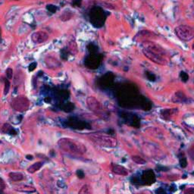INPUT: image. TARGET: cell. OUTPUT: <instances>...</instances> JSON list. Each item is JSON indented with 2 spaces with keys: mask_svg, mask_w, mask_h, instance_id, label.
I'll return each instance as SVG.
<instances>
[{
  "mask_svg": "<svg viewBox=\"0 0 194 194\" xmlns=\"http://www.w3.org/2000/svg\"><path fill=\"white\" fill-rule=\"evenodd\" d=\"M131 159L135 162V163L138 164V165H144V164H146V162L145 159H143L139 156H133L131 157Z\"/></svg>",
  "mask_w": 194,
  "mask_h": 194,
  "instance_id": "25",
  "label": "cell"
},
{
  "mask_svg": "<svg viewBox=\"0 0 194 194\" xmlns=\"http://www.w3.org/2000/svg\"><path fill=\"white\" fill-rule=\"evenodd\" d=\"M12 107L18 112H24L28 109L30 102L25 96H18L12 101Z\"/></svg>",
  "mask_w": 194,
  "mask_h": 194,
  "instance_id": "8",
  "label": "cell"
},
{
  "mask_svg": "<svg viewBox=\"0 0 194 194\" xmlns=\"http://www.w3.org/2000/svg\"><path fill=\"white\" fill-rule=\"evenodd\" d=\"M174 33L180 40L188 42L193 39L194 29L189 25L182 24V25H179L175 27Z\"/></svg>",
  "mask_w": 194,
  "mask_h": 194,
  "instance_id": "6",
  "label": "cell"
},
{
  "mask_svg": "<svg viewBox=\"0 0 194 194\" xmlns=\"http://www.w3.org/2000/svg\"><path fill=\"white\" fill-rule=\"evenodd\" d=\"M146 77L149 80H150V81H155V80H156V77L153 73L147 71V72L146 73Z\"/></svg>",
  "mask_w": 194,
  "mask_h": 194,
  "instance_id": "28",
  "label": "cell"
},
{
  "mask_svg": "<svg viewBox=\"0 0 194 194\" xmlns=\"http://www.w3.org/2000/svg\"><path fill=\"white\" fill-rule=\"evenodd\" d=\"M46 9L48 12H51V13H55L56 11H57V7L55 5H54L49 4L46 5Z\"/></svg>",
  "mask_w": 194,
  "mask_h": 194,
  "instance_id": "27",
  "label": "cell"
},
{
  "mask_svg": "<svg viewBox=\"0 0 194 194\" xmlns=\"http://www.w3.org/2000/svg\"><path fill=\"white\" fill-rule=\"evenodd\" d=\"M112 171L115 174L121 176H127L128 174V171L125 167L118 164H112L111 165Z\"/></svg>",
  "mask_w": 194,
  "mask_h": 194,
  "instance_id": "14",
  "label": "cell"
},
{
  "mask_svg": "<svg viewBox=\"0 0 194 194\" xmlns=\"http://www.w3.org/2000/svg\"><path fill=\"white\" fill-rule=\"evenodd\" d=\"M15 189L17 191H19V192H33L36 191V189H34L33 186H30V185L27 184H21L18 185L15 187Z\"/></svg>",
  "mask_w": 194,
  "mask_h": 194,
  "instance_id": "18",
  "label": "cell"
},
{
  "mask_svg": "<svg viewBox=\"0 0 194 194\" xmlns=\"http://www.w3.org/2000/svg\"><path fill=\"white\" fill-rule=\"evenodd\" d=\"M42 166V162H36V163L33 164V165H30V166L27 168V172L30 173V174H33V173H35L36 171H39Z\"/></svg>",
  "mask_w": 194,
  "mask_h": 194,
  "instance_id": "20",
  "label": "cell"
},
{
  "mask_svg": "<svg viewBox=\"0 0 194 194\" xmlns=\"http://www.w3.org/2000/svg\"><path fill=\"white\" fill-rule=\"evenodd\" d=\"M114 76L112 75V74H109L108 73L107 74L102 77V78L101 79V82H100V85H101L102 87L105 88V87H109L113 83V80H114Z\"/></svg>",
  "mask_w": 194,
  "mask_h": 194,
  "instance_id": "15",
  "label": "cell"
},
{
  "mask_svg": "<svg viewBox=\"0 0 194 194\" xmlns=\"http://www.w3.org/2000/svg\"><path fill=\"white\" fill-rule=\"evenodd\" d=\"M77 175L79 178H83L84 177V173H83V171L81 170H78L77 171Z\"/></svg>",
  "mask_w": 194,
  "mask_h": 194,
  "instance_id": "34",
  "label": "cell"
},
{
  "mask_svg": "<svg viewBox=\"0 0 194 194\" xmlns=\"http://www.w3.org/2000/svg\"><path fill=\"white\" fill-rule=\"evenodd\" d=\"M36 65H37V63H36V62H33V63L30 64V65H29V71H33V70L36 68Z\"/></svg>",
  "mask_w": 194,
  "mask_h": 194,
  "instance_id": "33",
  "label": "cell"
},
{
  "mask_svg": "<svg viewBox=\"0 0 194 194\" xmlns=\"http://www.w3.org/2000/svg\"><path fill=\"white\" fill-rule=\"evenodd\" d=\"M118 98L121 105L125 104L124 107L134 106L136 104L139 105V95H138L137 91L134 89V86L130 85H125L118 89Z\"/></svg>",
  "mask_w": 194,
  "mask_h": 194,
  "instance_id": "2",
  "label": "cell"
},
{
  "mask_svg": "<svg viewBox=\"0 0 194 194\" xmlns=\"http://www.w3.org/2000/svg\"><path fill=\"white\" fill-rule=\"evenodd\" d=\"M68 125L71 127L72 128L79 129V130H83V129H90V125L87 123L84 122L83 121H80L76 118H71L68 121Z\"/></svg>",
  "mask_w": 194,
  "mask_h": 194,
  "instance_id": "13",
  "label": "cell"
},
{
  "mask_svg": "<svg viewBox=\"0 0 194 194\" xmlns=\"http://www.w3.org/2000/svg\"><path fill=\"white\" fill-rule=\"evenodd\" d=\"M179 162H180V165L181 168H184L187 166V160H186V158L185 157L184 154L183 153H180L179 155Z\"/></svg>",
  "mask_w": 194,
  "mask_h": 194,
  "instance_id": "23",
  "label": "cell"
},
{
  "mask_svg": "<svg viewBox=\"0 0 194 194\" xmlns=\"http://www.w3.org/2000/svg\"><path fill=\"white\" fill-rule=\"evenodd\" d=\"M102 61V56L96 53H91L86 60V65L88 68L95 69L99 68Z\"/></svg>",
  "mask_w": 194,
  "mask_h": 194,
  "instance_id": "9",
  "label": "cell"
},
{
  "mask_svg": "<svg viewBox=\"0 0 194 194\" xmlns=\"http://www.w3.org/2000/svg\"><path fill=\"white\" fill-rule=\"evenodd\" d=\"M52 63V67H53V68H55V67H59L60 66V63H59V62H58V60L56 59H54V58H52V57H47L46 59H45V64H46V65L48 66H49ZM51 67V68H52Z\"/></svg>",
  "mask_w": 194,
  "mask_h": 194,
  "instance_id": "21",
  "label": "cell"
},
{
  "mask_svg": "<svg viewBox=\"0 0 194 194\" xmlns=\"http://www.w3.org/2000/svg\"><path fill=\"white\" fill-rule=\"evenodd\" d=\"M8 177L12 181H21L24 180V174L20 172H11L8 174Z\"/></svg>",
  "mask_w": 194,
  "mask_h": 194,
  "instance_id": "19",
  "label": "cell"
},
{
  "mask_svg": "<svg viewBox=\"0 0 194 194\" xmlns=\"http://www.w3.org/2000/svg\"><path fill=\"white\" fill-rule=\"evenodd\" d=\"M184 193H190V194H193L194 193V189L192 187L189 188V189H186V190L184 191Z\"/></svg>",
  "mask_w": 194,
  "mask_h": 194,
  "instance_id": "36",
  "label": "cell"
},
{
  "mask_svg": "<svg viewBox=\"0 0 194 194\" xmlns=\"http://www.w3.org/2000/svg\"><path fill=\"white\" fill-rule=\"evenodd\" d=\"M140 182L142 184L151 185L156 182V175L152 170L148 169L143 171L140 177Z\"/></svg>",
  "mask_w": 194,
  "mask_h": 194,
  "instance_id": "10",
  "label": "cell"
},
{
  "mask_svg": "<svg viewBox=\"0 0 194 194\" xmlns=\"http://www.w3.org/2000/svg\"><path fill=\"white\" fill-rule=\"evenodd\" d=\"M58 145L65 152L73 155H83L86 152L84 144L70 138H61L58 141Z\"/></svg>",
  "mask_w": 194,
  "mask_h": 194,
  "instance_id": "3",
  "label": "cell"
},
{
  "mask_svg": "<svg viewBox=\"0 0 194 194\" xmlns=\"http://www.w3.org/2000/svg\"><path fill=\"white\" fill-rule=\"evenodd\" d=\"M107 15L105 12L100 7L92 8L89 12V21L95 27H101L104 25Z\"/></svg>",
  "mask_w": 194,
  "mask_h": 194,
  "instance_id": "5",
  "label": "cell"
},
{
  "mask_svg": "<svg viewBox=\"0 0 194 194\" xmlns=\"http://www.w3.org/2000/svg\"><path fill=\"white\" fill-rule=\"evenodd\" d=\"M5 183L3 181L2 179L0 177V189H5Z\"/></svg>",
  "mask_w": 194,
  "mask_h": 194,
  "instance_id": "35",
  "label": "cell"
},
{
  "mask_svg": "<svg viewBox=\"0 0 194 194\" xmlns=\"http://www.w3.org/2000/svg\"><path fill=\"white\" fill-rule=\"evenodd\" d=\"M186 99H187L186 96L183 92H181V91H177V92L174 93V96L172 97V101L176 103L184 102L186 101Z\"/></svg>",
  "mask_w": 194,
  "mask_h": 194,
  "instance_id": "17",
  "label": "cell"
},
{
  "mask_svg": "<svg viewBox=\"0 0 194 194\" xmlns=\"http://www.w3.org/2000/svg\"><path fill=\"white\" fill-rule=\"evenodd\" d=\"M177 109H164L161 112V117L165 120H170L174 115H175L176 112H177Z\"/></svg>",
  "mask_w": 194,
  "mask_h": 194,
  "instance_id": "16",
  "label": "cell"
},
{
  "mask_svg": "<svg viewBox=\"0 0 194 194\" xmlns=\"http://www.w3.org/2000/svg\"><path fill=\"white\" fill-rule=\"evenodd\" d=\"M86 105H87V107L89 108V110L91 112H94L95 115L102 117L105 115L101 102L94 96L87 97V99H86Z\"/></svg>",
  "mask_w": 194,
  "mask_h": 194,
  "instance_id": "7",
  "label": "cell"
},
{
  "mask_svg": "<svg viewBox=\"0 0 194 194\" xmlns=\"http://www.w3.org/2000/svg\"><path fill=\"white\" fill-rule=\"evenodd\" d=\"M180 80H182L183 82H184V83H186V82H187L188 80H189V75H188L187 73H186L185 71H180Z\"/></svg>",
  "mask_w": 194,
  "mask_h": 194,
  "instance_id": "26",
  "label": "cell"
},
{
  "mask_svg": "<svg viewBox=\"0 0 194 194\" xmlns=\"http://www.w3.org/2000/svg\"><path fill=\"white\" fill-rule=\"evenodd\" d=\"M82 4V0H72L71 5L75 7H80Z\"/></svg>",
  "mask_w": 194,
  "mask_h": 194,
  "instance_id": "30",
  "label": "cell"
},
{
  "mask_svg": "<svg viewBox=\"0 0 194 194\" xmlns=\"http://www.w3.org/2000/svg\"><path fill=\"white\" fill-rule=\"evenodd\" d=\"M5 94H7L9 90V87H10V83H9L8 80H5Z\"/></svg>",
  "mask_w": 194,
  "mask_h": 194,
  "instance_id": "32",
  "label": "cell"
},
{
  "mask_svg": "<svg viewBox=\"0 0 194 194\" xmlns=\"http://www.w3.org/2000/svg\"><path fill=\"white\" fill-rule=\"evenodd\" d=\"M72 16H73L72 12H71L70 10H68V11H65V12L62 14V15L60 16V18L62 21H68V20L71 19V18H72Z\"/></svg>",
  "mask_w": 194,
  "mask_h": 194,
  "instance_id": "22",
  "label": "cell"
},
{
  "mask_svg": "<svg viewBox=\"0 0 194 194\" xmlns=\"http://www.w3.org/2000/svg\"><path fill=\"white\" fill-rule=\"evenodd\" d=\"M26 158H27V159H28V160H32V159H33V156H30V155H28V156H26Z\"/></svg>",
  "mask_w": 194,
  "mask_h": 194,
  "instance_id": "38",
  "label": "cell"
},
{
  "mask_svg": "<svg viewBox=\"0 0 194 194\" xmlns=\"http://www.w3.org/2000/svg\"><path fill=\"white\" fill-rule=\"evenodd\" d=\"M142 52L146 57L154 63L165 65L168 62L166 52L162 47L157 44L146 42L144 44Z\"/></svg>",
  "mask_w": 194,
  "mask_h": 194,
  "instance_id": "1",
  "label": "cell"
},
{
  "mask_svg": "<svg viewBox=\"0 0 194 194\" xmlns=\"http://www.w3.org/2000/svg\"><path fill=\"white\" fill-rule=\"evenodd\" d=\"M48 34L45 31H36L31 35V39L34 43L41 44L48 40Z\"/></svg>",
  "mask_w": 194,
  "mask_h": 194,
  "instance_id": "11",
  "label": "cell"
},
{
  "mask_svg": "<svg viewBox=\"0 0 194 194\" xmlns=\"http://www.w3.org/2000/svg\"><path fill=\"white\" fill-rule=\"evenodd\" d=\"M92 142L96 145L103 147H115L117 146V139L109 134L103 133H93L89 136Z\"/></svg>",
  "mask_w": 194,
  "mask_h": 194,
  "instance_id": "4",
  "label": "cell"
},
{
  "mask_svg": "<svg viewBox=\"0 0 194 194\" xmlns=\"http://www.w3.org/2000/svg\"><path fill=\"white\" fill-rule=\"evenodd\" d=\"M92 192L91 190V187L87 184H85L80 188V191H79V193L80 194H89Z\"/></svg>",
  "mask_w": 194,
  "mask_h": 194,
  "instance_id": "24",
  "label": "cell"
},
{
  "mask_svg": "<svg viewBox=\"0 0 194 194\" xmlns=\"http://www.w3.org/2000/svg\"><path fill=\"white\" fill-rule=\"evenodd\" d=\"M12 75H13V70H12V68H8L6 70V76H7L8 79V80L12 79Z\"/></svg>",
  "mask_w": 194,
  "mask_h": 194,
  "instance_id": "29",
  "label": "cell"
},
{
  "mask_svg": "<svg viewBox=\"0 0 194 194\" xmlns=\"http://www.w3.org/2000/svg\"><path fill=\"white\" fill-rule=\"evenodd\" d=\"M121 117L127 121V123H128V124L133 126V127H139V126H140L139 119L135 115H132V114L124 112V113L121 114Z\"/></svg>",
  "mask_w": 194,
  "mask_h": 194,
  "instance_id": "12",
  "label": "cell"
},
{
  "mask_svg": "<svg viewBox=\"0 0 194 194\" xmlns=\"http://www.w3.org/2000/svg\"><path fill=\"white\" fill-rule=\"evenodd\" d=\"M156 193H165V191L164 190V189H157V190L156 191Z\"/></svg>",
  "mask_w": 194,
  "mask_h": 194,
  "instance_id": "37",
  "label": "cell"
},
{
  "mask_svg": "<svg viewBox=\"0 0 194 194\" xmlns=\"http://www.w3.org/2000/svg\"><path fill=\"white\" fill-rule=\"evenodd\" d=\"M3 129H5V130H4V133H11V130H12V127H11L9 124H4V126L2 127V130Z\"/></svg>",
  "mask_w": 194,
  "mask_h": 194,
  "instance_id": "31",
  "label": "cell"
}]
</instances>
